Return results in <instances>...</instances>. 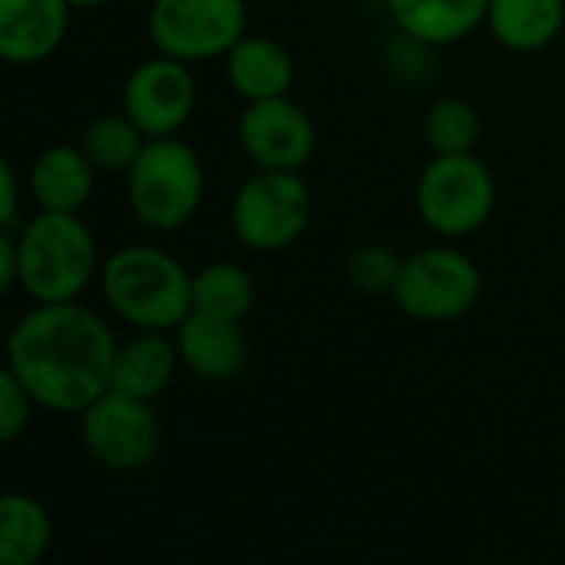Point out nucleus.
<instances>
[{
  "instance_id": "1",
  "label": "nucleus",
  "mask_w": 565,
  "mask_h": 565,
  "mask_svg": "<svg viewBox=\"0 0 565 565\" xmlns=\"http://www.w3.org/2000/svg\"><path fill=\"white\" fill-rule=\"evenodd\" d=\"M119 338L103 315L79 301L33 305L7 334L3 367L40 411L79 417L109 391Z\"/></svg>"
},
{
  "instance_id": "2",
  "label": "nucleus",
  "mask_w": 565,
  "mask_h": 565,
  "mask_svg": "<svg viewBox=\"0 0 565 565\" xmlns=\"http://www.w3.org/2000/svg\"><path fill=\"white\" fill-rule=\"evenodd\" d=\"M96 281L106 308L132 331H175L192 315V271L159 245H119Z\"/></svg>"
},
{
  "instance_id": "3",
  "label": "nucleus",
  "mask_w": 565,
  "mask_h": 565,
  "mask_svg": "<svg viewBox=\"0 0 565 565\" xmlns=\"http://www.w3.org/2000/svg\"><path fill=\"white\" fill-rule=\"evenodd\" d=\"M10 232L20 255V291L33 305L79 301L99 278V245L79 212L36 209Z\"/></svg>"
},
{
  "instance_id": "4",
  "label": "nucleus",
  "mask_w": 565,
  "mask_h": 565,
  "mask_svg": "<svg viewBox=\"0 0 565 565\" xmlns=\"http://www.w3.org/2000/svg\"><path fill=\"white\" fill-rule=\"evenodd\" d=\"M205 195V166L179 136L146 139L126 172V202L132 218L159 235L185 228Z\"/></svg>"
},
{
  "instance_id": "5",
  "label": "nucleus",
  "mask_w": 565,
  "mask_h": 565,
  "mask_svg": "<svg viewBox=\"0 0 565 565\" xmlns=\"http://www.w3.org/2000/svg\"><path fill=\"white\" fill-rule=\"evenodd\" d=\"M414 205L440 238L477 235L497 209V175L477 152H440L420 169Z\"/></svg>"
},
{
  "instance_id": "6",
  "label": "nucleus",
  "mask_w": 565,
  "mask_h": 565,
  "mask_svg": "<svg viewBox=\"0 0 565 565\" xmlns=\"http://www.w3.org/2000/svg\"><path fill=\"white\" fill-rule=\"evenodd\" d=\"M315 195L301 172L255 169L232 195L228 222L235 238L262 255L291 248L311 225Z\"/></svg>"
},
{
  "instance_id": "7",
  "label": "nucleus",
  "mask_w": 565,
  "mask_h": 565,
  "mask_svg": "<svg viewBox=\"0 0 565 565\" xmlns=\"http://www.w3.org/2000/svg\"><path fill=\"white\" fill-rule=\"evenodd\" d=\"M483 295L480 265L450 245H427L401 262L391 301L420 324H450L477 308Z\"/></svg>"
},
{
  "instance_id": "8",
  "label": "nucleus",
  "mask_w": 565,
  "mask_h": 565,
  "mask_svg": "<svg viewBox=\"0 0 565 565\" xmlns=\"http://www.w3.org/2000/svg\"><path fill=\"white\" fill-rule=\"evenodd\" d=\"M146 33L156 53L182 63L222 60L248 33L245 0H152Z\"/></svg>"
},
{
  "instance_id": "9",
  "label": "nucleus",
  "mask_w": 565,
  "mask_h": 565,
  "mask_svg": "<svg viewBox=\"0 0 565 565\" xmlns=\"http://www.w3.org/2000/svg\"><path fill=\"white\" fill-rule=\"evenodd\" d=\"M76 420L86 457L109 473H136L159 457L162 424L152 401L109 387Z\"/></svg>"
},
{
  "instance_id": "10",
  "label": "nucleus",
  "mask_w": 565,
  "mask_h": 565,
  "mask_svg": "<svg viewBox=\"0 0 565 565\" xmlns=\"http://www.w3.org/2000/svg\"><path fill=\"white\" fill-rule=\"evenodd\" d=\"M199 89L192 76V63L156 53L136 63L122 83L119 109L146 132V139L179 136V129L192 119Z\"/></svg>"
},
{
  "instance_id": "11",
  "label": "nucleus",
  "mask_w": 565,
  "mask_h": 565,
  "mask_svg": "<svg viewBox=\"0 0 565 565\" xmlns=\"http://www.w3.org/2000/svg\"><path fill=\"white\" fill-rule=\"evenodd\" d=\"M238 146L255 169L301 172L318 152L315 119L288 96L245 103L238 116Z\"/></svg>"
},
{
  "instance_id": "12",
  "label": "nucleus",
  "mask_w": 565,
  "mask_h": 565,
  "mask_svg": "<svg viewBox=\"0 0 565 565\" xmlns=\"http://www.w3.org/2000/svg\"><path fill=\"white\" fill-rule=\"evenodd\" d=\"M172 338L179 348L182 371H189L192 377H199L205 384H225V381L238 377L252 354L242 321L202 315V311H192L172 331Z\"/></svg>"
},
{
  "instance_id": "13",
  "label": "nucleus",
  "mask_w": 565,
  "mask_h": 565,
  "mask_svg": "<svg viewBox=\"0 0 565 565\" xmlns=\"http://www.w3.org/2000/svg\"><path fill=\"white\" fill-rule=\"evenodd\" d=\"M70 0H0V56L10 66L50 60L70 33Z\"/></svg>"
},
{
  "instance_id": "14",
  "label": "nucleus",
  "mask_w": 565,
  "mask_h": 565,
  "mask_svg": "<svg viewBox=\"0 0 565 565\" xmlns=\"http://www.w3.org/2000/svg\"><path fill=\"white\" fill-rule=\"evenodd\" d=\"M96 189V166L79 142L40 149L26 169V192L43 212H83Z\"/></svg>"
},
{
  "instance_id": "15",
  "label": "nucleus",
  "mask_w": 565,
  "mask_h": 565,
  "mask_svg": "<svg viewBox=\"0 0 565 565\" xmlns=\"http://www.w3.org/2000/svg\"><path fill=\"white\" fill-rule=\"evenodd\" d=\"M222 60L232 93L245 103L288 96L295 86V56L275 36L245 33Z\"/></svg>"
},
{
  "instance_id": "16",
  "label": "nucleus",
  "mask_w": 565,
  "mask_h": 565,
  "mask_svg": "<svg viewBox=\"0 0 565 565\" xmlns=\"http://www.w3.org/2000/svg\"><path fill=\"white\" fill-rule=\"evenodd\" d=\"M179 367L182 361L172 331H132V338L116 348L109 387L139 401H156L172 387Z\"/></svg>"
},
{
  "instance_id": "17",
  "label": "nucleus",
  "mask_w": 565,
  "mask_h": 565,
  "mask_svg": "<svg viewBox=\"0 0 565 565\" xmlns=\"http://www.w3.org/2000/svg\"><path fill=\"white\" fill-rule=\"evenodd\" d=\"M490 0H387L394 26L420 46H454L487 26Z\"/></svg>"
},
{
  "instance_id": "18",
  "label": "nucleus",
  "mask_w": 565,
  "mask_h": 565,
  "mask_svg": "<svg viewBox=\"0 0 565 565\" xmlns=\"http://www.w3.org/2000/svg\"><path fill=\"white\" fill-rule=\"evenodd\" d=\"M565 0H490L487 30L510 53H540L559 40Z\"/></svg>"
},
{
  "instance_id": "19",
  "label": "nucleus",
  "mask_w": 565,
  "mask_h": 565,
  "mask_svg": "<svg viewBox=\"0 0 565 565\" xmlns=\"http://www.w3.org/2000/svg\"><path fill=\"white\" fill-rule=\"evenodd\" d=\"M53 546V516L30 493H7L0 500V563L36 565Z\"/></svg>"
},
{
  "instance_id": "20",
  "label": "nucleus",
  "mask_w": 565,
  "mask_h": 565,
  "mask_svg": "<svg viewBox=\"0 0 565 565\" xmlns=\"http://www.w3.org/2000/svg\"><path fill=\"white\" fill-rule=\"evenodd\" d=\"M255 281L238 262H209L192 271V311L245 321L255 308Z\"/></svg>"
},
{
  "instance_id": "21",
  "label": "nucleus",
  "mask_w": 565,
  "mask_h": 565,
  "mask_svg": "<svg viewBox=\"0 0 565 565\" xmlns=\"http://www.w3.org/2000/svg\"><path fill=\"white\" fill-rule=\"evenodd\" d=\"M83 152L89 156V162L96 166V172H113V175H126L129 166L136 162V156L146 146V132L122 113H99L86 122L83 139H79Z\"/></svg>"
},
{
  "instance_id": "22",
  "label": "nucleus",
  "mask_w": 565,
  "mask_h": 565,
  "mask_svg": "<svg viewBox=\"0 0 565 565\" xmlns=\"http://www.w3.org/2000/svg\"><path fill=\"white\" fill-rule=\"evenodd\" d=\"M424 142L434 156L440 152H477L483 119L480 109L463 96H440L424 113Z\"/></svg>"
},
{
  "instance_id": "23",
  "label": "nucleus",
  "mask_w": 565,
  "mask_h": 565,
  "mask_svg": "<svg viewBox=\"0 0 565 565\" xmlns=\"http://www.w3.org/2000/svg\"><path fill=\"white\" fill-rule=\"evenodd\" d=\"M401 255L384 242H361L344 258V275L361 295H391L401 275Z\"/></svg>"
},
{
  "instance_id": "24",
  "label": "nucleus",
  "mask_w": 565,
  "mask_h": 565,
  "mask_svg": "<svg viewBox=\"0 0 565 565\" xmlns=\"http://www.w3.org/2000/svg\"><path fill=\"white\" fill-rule=\"evenodd\" d=\"M33 411H40V407L30 397V391L3 367L0 371V440L17 444L26 434V427L33 420Z\"/></svg>"
},
{
  "instance_id": "25",
  "label": "nucleus",
  "mask_w": 565,
  "mask_h": 565,
  "mask_svg": "<svg viewBox=\"0 0 565 565\" xmlns=\"http://www.w3.org/2000/svg\"><path fill=\"white\" fill-rule=\"evenodd\" d=\"M20 218V182L13 162H0V228H17Z\"/></svg>"
},
{
  "instance_id": "26",
  "label": "nucleus",
  "mask_w": 565,
  "mask_h": 565,
  "mask_svg": "<svg viewBox=\"0 0 565 565\" xmlns=\"http://www.w3.org/2000/svg\"><path fill=\"white\" fill-rule=\"evenodd\" d=\"M20 288V255L10 228H0V291Z\"/></svg>"
},
{
  "instance_id": "27",
  "label": "nucleus",
  "mask_w": 565,
  "mask_h": 565,
  "mask_svg": "<svg viewBox=\"0 0 565 565\" xmlns=\"http://www.w3.org/2000/svg\"><path fill=\"white\" fill-rule=\"evenodd\" d=\"M109 0H70L73 10H96V7H106Z\"/></svg>"
},
{
  "instance_id": "28",
  "label": "nucleus",
  "mask_w": 565,
  "mask_h": 565,
  "mask_svg": "<svg viewBox=\"0 0 565 565\" xmlns=\"http://www.w3.org/2000/svg\"><path fill=\"white\" fill-rule=\"evenodd\" d=\"M563 523H565V513H563Z\"/></svg>"
}]
</instances>
